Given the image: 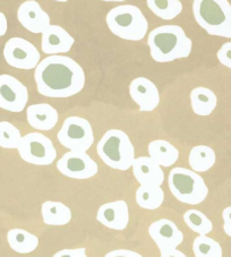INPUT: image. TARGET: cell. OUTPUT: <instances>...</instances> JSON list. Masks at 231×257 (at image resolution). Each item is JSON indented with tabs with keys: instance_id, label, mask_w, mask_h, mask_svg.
<instances>
[{
	"instance_id": "1",
	"label": "cell",
	"mask_w": 231,
	"mask_h": 257,
	"mask_svg": "<svg viewBox=\"0 0 231 257\" xmlns=\"http://www.w3.org/2000/svg\"><path fill=\"white\" fill-rule=\"evenodd\" d=\"M40 94L53 99H66L78 94L85 85V73L74 59L52 55L40 61L34 72Z\"/></svg>"
},
{
	"instance_id": "2",
	"label": "cell",
	"mask_w": 231,
	"mask_h": 257,
	"mask_svg": "<svg viewBox=\"0 0 231 257\" xmlns=\"http://www.w3.org/2000/svg\"><path fill=\"white\" fill-rule=\"evenodd\" d=\"M150 55L157 63H170L187 58L192 52L193 42L178 25H162L149 34Z\"/></svg>"
},
{
	"instance_id": "3",
	"label": "cell",
	"mask_w": 231,
	"mask_h": 257,
	"mask_svg": "<svg viewBox=\"0 0 231 257\" xmlns=\"http://www.w3.org/2000/svg\"><path fill=\"white\" fill-rule=\"evenodd\" d=\"M194 17L208 34L231 39V4L229 0H194Z\"/></svg>"
},
{
	"instance_id": "4",
	"label": "cell",
	"mask_w": 231,
	"mask_h": 257,
	"mask_svg": "<svg viewBox=\"0 0 231 257\" xmlns=\"http://www.w3.org/2000/svg\"><path fill=\"white\" fill-rule=\"evenodd\" d=\"M99 157L106 166L125 171L135 160V150L131 139L121 130H110L102 136L96 146Z\"/></svg>"
},
{
	"instance_id": "5",
	"label": "cell",
	"mask_w": 231,
	"mask_h": 257,
	"mask_svg": "<svg viewBox=\"0 0 231 257\" xmlns=\"http://www.w3.org/2000/svg\"><path fill=\"white\" fill-rule=\"evenodd\" d=\"M106 24L116 37L140 41L148 33V21L139 7L121 5L111 10L106 15Z\"/></svg>"
},
{
	"instance_id": "6",
	"label": "cell",
	"mask_w": 231,
	"mask_h": 257,
	"mask_svg": "<svg viewBox=\"0 0 231 257\" xmlns=\"http://www.w3.org/2000/svg\"><path fill=\"white\" fill-rule=\"evenodd\" d=\"M168 185L173 196L188 205H198L208 195V187L198 172L186 168H173L168 177Z\"/></svg>"
},
{
	"instance_id": "7",
	"label": "cell",
	"mask_w": 231,
	"mask_h": 257,
	"mask_svg": "<svg viewBox=\"0 0 231 257\" xmlns=\"http://www.w3.org/2000/svg\"><path fill=\"white\" fill-rule=\"evenodd\" d=\"M17 151L22 160L35 166H49L57 159L52 141L38 132L22 136Z\"/></svg>"
},
{
	"instance_id": "8",
	"label": "cell",
	"mask_w": 231,
	"mask_h": 257,
	"mask_svg": "<svg viewBox=\"0 0 231 257\" xmlns=\"http://www.w3.org/2000/svg\"><path fill=\"white\" fill-rule=\"evenodd\" d=\"M59 143L70 151L86 152L94 143L91 123L82 117H68L58 132Z\"/></svg>"
},
{
	"instance_id": "9",
	"label": "cell",
	"mask_w": 231,
	"mask_h": 257,
	"mask_svg": "<svg viewBox=\"0 0 231 257\" xmlns=\"http://www.w3.org/2000/svg\"><path fill=\"white\" fill-rule=\"evenodd\" d=\"M4 58L12 67L17 69H34L40 63L41 56L34 44L23 38H12L5 43Z\"/></svg>"
},
{
	"instance_id": "10",
	"label": "cell",
	"mask_w": 231,
	"mask_h": 257,
	"mask_svg": "<svg viewBox=\"0 0 231 257\" xmlns=\"http://www.w3.org/2000/svg\"><path fill=\"white\" fill-rule=\"evenodd\" d=\"M61 175L73 179H90L99 172V166L86 152L69 151L57 162Z\"/></svg>"
},
{
	"instance_id": "11",
	"label": "cell",
	"mask_w": 231,
	"mask_h": 257,
	"mask_svg": "<svg viewBox=\"0 0 231 257\" xmlns=\"http://www.w3.org/2000/svg\"><path fill=\"white\" fill-rule=\"evenodd\" d=\"M29 101L28 88L11 75H0V109L19 113L25 109Z\"/></svg>"
},
{
	"instance_id": "12",
	"label": "cell",
	"mask_w": 231,
	"mask_h": 257,
	"mask_svg": "<svg viewBox=\"0 0 231 257\" xmlns=\"http://www.w3.org/2000/svg\"><path fill=\"white\" fill-rule=\"evenodd\" d=\"M149 234L158 246L160 254L164 251L177 249L184 241V234L179 228L168 219L154 221L150 224Z\"/></svg>"
},
{
	"instance_id": "13",
	"label": "cell",
	"mask_w": 231,
	"mask_h": 257,
	"mask_svg": "<svg viewBox=\"0 0 231 257\" xmlns=\"http://www.w3.org/2000/svg\"><path fill=\"white\" fill-rule=\"evenodd\" d=\"M130 94L142 112L153 111L160 103L158 87L152 81L145 77L133 79L130 85Z\"/></svg>"
},
{
	"instance_id": "14",
	"label": "cell",
	"mask_w": 231,
	"mask_h": 257,
	"mask_svg": "<svg viewBox=\"0 0 231 257\" xmlns=\"http://www.w3.org/2000/svg\"><path fill=\"white\" fill-rule=\"evenodd\" d=\"M17 20L32 33H42L50 25V17L35 0H26L17 10Z\"/></svg>"
},
{
	"instance_id": "15",
	"label": "cell",
	"mask_w": 231,
	"mask_h": 257,
	"mask_svg": "<svg viewBox=\"0 0 231 257\" xmlns=\"http://www.w3.org/2000/svg\"><path fill=\"white\" fill-rule=\"evenodd\" d=\"M96 220L104 227L123 231L130 222V211L125 201H114L105 203L96 213Z\"/></svg>"
},
{
	"instance_id": "16",
	"label": "cell",
	"mask_w": 231,
	"mask_h": 257,
	"mask_svg": "<svg viewBox=\"0 0 231 257\" xmlns=\"http://www.w3.org/2000/svg\"><path fill=\"white\" fill-rule=\"evenodd\" d=\"M41 49L43 54L58 55L68 52L75 43V39L59 25H49L41 33Z\"/></svg>"
},
{
	"instance_id": "17",
	"label": "cell",
	"mask_w": 231,
	"mask_h": 257,
	"mask_svg": "<svg viewBox=\"0 0 231 257\" xmlns=\"http://www.w3.org/2000/svg\"><path fill=\"white\" fill-rule=\"evenodd\" d=\"M133 175L140 185H157L161 186L164 181V172L150 157L135 158L132 165Z\"/></svg>"
},
{
	"instance_id": "18",
	"label": "cell",
	"mask_w": 231,
	"mask_h": 257,
	"mask_svg": "<svg viewBox=\"0 0 231 257\" xmlns=\"http://www.w3.org/2000/svg\"><path fill=\"white\" fill-rule=\"evenodd\" d=\"M29 125L38 131H51L55 128L59 116L57 110L48 103L32 104L26 109Z\"/></svg>"
},
{
	"instance_id": "19",
	"label": "cell",
	"mask_w": 231,
	"mask_h": 257,
	"mask_svg": "<svg viewBox=\"0 0 231 257\" xmlns=\"http://www.w3.org/2000/svg\"><path fill=\"white\" fill-rule=\"evenodd\" d=\"M43 223L53 227H61L70 222L72 211L67 205L60 202L47 201L41 205Z\"/></svg>"
},
{
	"instance_id": "20",
	"label": "cell",
	"mask_w": 231,
	"mask_h": 257,
	"mask_svg": "<svg viewBox=\"0 0 231 257\" xmlns=\"http://www.w3.org/2000/svg\"><path fill=\"white\" fill-rule=\"evenodd\" d=\"M150 158L161 167H171L179 159V151L166 140L152 141L148 146Z\"/></svg>"
},
{
	"instance_id": "21",
	"label": "cell",
	"mask_w": 231,
	"mask_h": 257,
	"mask_svg": "<svg viewBox=\"0 0 231 257\" xmlns=\"http://www.w3.org/2000/svg\"><path fill=\"white\" fill-rule=\"evenodd\" d=\"M193 111L201 117H207L214 111L217 105L215 93L206 87H196L190 93Z\"/></svg>"
},
{
	"instance_id": "22",
	"label": "cell",
	"mask_w": 231,
	"mask_h": 257,
	"mask_svg": "<svg viewBox=\"0 0 231 257\" xmlns=\"http://www.w3.org/2000/svg\"><path fill=\"white\" fill-rule=\"evenodd\" d=\"M8 245L15 252L19 254H30L39 246L37 236L23 229H12L7 232Z\"/></svg>"
},
{
	"instance_id": "23",
	"label": "cell",
	"mask_w": 231,
	"mask_h": 257,
	"mask_svg": "<svg viewBox=\"0 0 231 257\" xmlns=\"http://www.w3.org/2000/svg\"><path fill=\"white\" fill-rule=\"evenodd\" d=\"M136 203L144 210H157L163 204L164 192L161 186L141 185L135 194Z\"/></svg>"
},
{
	"instance_id": "24",
	"label": "cell",
	"mask_w": 231,
	"mask_h": 257,
	"mask_svg": "<svg viewBox=\"0 0 231 257\" xmlns=\"http://www.w3.org/2000/svg\"><path fill=\"white\" fill-rule=\"evenodd\" d=\"M216 156L214 150L207 145H197L190 150L188 163L196 172H206L215 165Z\"/></svg>"
},
{
	"instance_id": "25",
	"label": "cell",
	"mask_w": 231,
	"mask_h": 257,
	"mask_svg": "<svg viewBox=\"0 0 231 257\" xmlns=\"http://www.w3.org/2000/svg\"><path fill=\"white\" fill-rule=\"evenodd\" d=\"M148 6L154 15L166 21L173 20L183 12L180 0H146Z\"/></svg>"
},
{
	"instance_id": "26",
	"label": "cell",
	"mask_w": 231,
	"mask_h": 257,
	"mask_svg": "<svg viewBox=\"0 0 231 257\" xmlns=\"http://www.w3.org/2000/svg\"><path fill=\"white\" fill-rule=\"evenodd\" d=\"M184 221L193 232L199 236H207L212 232L213 223L207 216L197 210H188L184 214Z\"/></svg>"
},
{
	"instance_id": "27",
	"label": "cell",
	"mask_w": 231,
	"mask_h": 257,
	"mask_svg": "<svg viewBox=\"0 0 231 257\" xmlns=\"http://www.w3.org/2000/svg\"><path fill=\"white\" fill-rule=\"evenodd\" d=\"M193 251L195 257H222V247L208 236H198L194 240Z\"/></svg>"
},
{
	"instance_id": "28",
	"label": "cell",
	"mask_w": 231,
	"mask_h": 257,
	"mask_svg": "<svg viewBox=\"0 0 231 257\" xmlns=\"http://www.w3.org/2000/svg\"><path fill=\"white\" fill-rule=\"evenodd\" d=\"M22 139L19 128L8 121L0 122V146L4 149H17Z\"/></svg>"
},
{
	"instance_id": "29",
	"label": "cell",
	"mask_w": 231,
	"mask_h": 257,
	"mask_svg": "<svg viewBox=\"0 0 231 257\" xmlns=\"http://www.w3.org/2000/svg\"><path fill=\"white\" fill-rule=\"evenodd\" d=\"M217 59L220 63L231 69V42H226L217 51Z\"/></svg>"
},
{
	"instance_id": "30",
	"label": "cell",
	"mask_w": 231,
	"mask_h": 257,
	"mask_svg": "<svg viewBox=\"0 0 231 257\" xmlns=\"http://www.w3.org/2000/svg\"><path fill=\"white\" fill-rule=\"evenodd\" d=\"M52 257H87V255L85 248H76V249L60 250Z\"/></svg>"
},
{
	"instance_id": "31",
	"label": "cell",
	"mask_w": 231,
	"mask_h": 257,
	"mask_svg": "<svg viewBox=\"0 0 231 257\" xmlns=\"http://www.w3.org/2000/svg\"><path fill=\"white\" fill-rule=\"evenodd\" d=\"M104 257H143L139 252L128 249H116L106 254Z\"/></svg>"
},
{
	"instance_id": "32",
	"label": "cell",
	"mask_w": 231,
	"mask_h": 257,
	"mask_svg": "<svg viewBox=\"0 0 231 257\" xmlns=\"http://www.w3.org/2000/svg\"><path fill=\"white\" fill-rule=\"evenodd\" d=\"M222 218H223V230L224 232L231 237V206L226 207L222 212Z\"/></svg>"
},
{
	"instance_id": "33",
	"label": "cell",
	"mask_w": 231,
	"mask_h": 257,
	"mask_svg": "<svg viewBox=\"0 0 231 257\" xmlns=\"http://www.w3.org/2000/svg\"><path fill=\"white\" fill-rule=\"evenodd\" d=\"M7 32V19L4 13L0 12V37L5 35Z\"/></svg>"
},
{
	"instance_id": "34",
	"label": "cell",
	"mask_w": 231,
	"mask_h": 257,
	"mask_svg": "<svg viewBox=\"0 0 231 257\" xmlns=\"http://www.w3.org/2000/svg\"><path fill=\"white\" fill-rule=\"evenodd\" d=\"M160 257H187V256H186L183 251H180L178 249H172V250L162 252Z\"/></svg>"
},
{
	"instance_id": "35",
	"label": "cell",
	"mask_w": 231,
	"mask_h": 257,
	"mask_svg": "<svg viewBox=\"0 0 231 257\" xmlns=\"http://www.w3.org/2000/svg\"><path fill=\"white\" fill-rule=\"evenodd\" d=\"M102 2H125V0H102Z\"/></svg>"
},
{
	"instance_id": "36",
	"label": "cell",
	"mask_w": 231,
	"mask_h": 257,
	"mask_svg": "<svg viewBox=\"0 0 231 257\" xmlns=\"http://www.w3.org/2000/svg\"><path fill=\"white\" fill-rule=\"evenodd\" d=\"M55 2H59V3H66L67 0H55Z\"/></svg>"
}]
</instances>
